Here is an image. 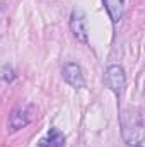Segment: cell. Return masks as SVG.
Returning <instances> with one entry per match:
<instances>
[{
  "mask_svg": "<svg viewBox=\"0 0 145 147\" xmlns=\"http://www.w3.org/2000/svg\"><path fill=\"white\" fill-rule=\"evenodd\" d=\"M104 80H106V86L114 92V94H121L125 91V84H126V79H125V72L119 65H111L106 70L104 75Z\"/></svg>",
  "mask_w": 145,
  "mask_h": 147,
  "instance_id": "6da1fadb",
  "label": "cell"
},
{
  "mask_svg": "<svg viewBox=\"0 0 145 147\" xmlns=\"http://www.w3.org/2000/svg\"><path fill=\"white\" fill-rule=\"evenodd\" d=\"M63 79L75 89H80L85 86V79H84V74H82V69L77 65V63H67L63 65Z\"/></svg>",
  "mask_w": 145,
  "mask_h": 147,
  "instance_id": "7a4b0ae2",
  "label": "cell"
},
{
  "mask_svg": "<svg viewBox=\"0 0 145 147\" xmlns=\"http://www.w3.org/2000/svg\"><path fill=\"white\" fill-rule=\"evenodd\" d=\"M31 120H33V108H29V106L17 108V110L12 111L10 118H9L10 130H19V128L26 127Z\"/></svg>",
  "mask_w": 145,
  "mask_h": 147,
  "instance_id": "3957f363",
  "label": "cell"
},
{
  "mask_svg": "<svg viewBox=\"0 0 145 147\" xmlns=\"http://www.w3.org/2000/svg\"><path fill=\"white\" fill-rule=\"evenodd\" d=\"M70 29H72L73 36L79 41L85 43L87 41V28H85V17L82 14V10H73L72 19H70Z\"/></svg>",
  "mask_w": 145,
  "mask_h": 147,
  "instance_id": "277c9868",
  "label": "cell"
},
{
  "mask_svg": "<svg viewBox=\"0 0 145 147\" xmlns=\"http://www.w3.org/2000/svg\"><path fill=\"white\" fill-rule=\"evenodd\" d=\"M65 144V137L62 132H58L56 128H53L48 137H44L41 142H39V147H63Z\"/></svg>",
  "mask_w": 145,
  "mask_h": 147,
  "instance_id": "5b68a950",
  "label": "cell"
},
{
  "mask_svg": "<svg viewBox=\"0 0 145 147\" xmlns=\"http://www.w3.org/2000/svg\"><path fill=\"white\" fill-rule=\"evenodd\" d=\"M104 5H106V9H108L113 22H118V21L121 19V16H123L125 2H123V0H104Z\"/></svg>",
  "mask_w": 145,
  "mask_h": 147,
  "instance_id": "8992f818",
  "label": "cell"
},
{
  "mask_svg": "<svg viewBox=\"0 0 145 147\" xmlns=\"http://www.w3.org/2000/svg\"><path fill=\"white\" fill-rule=\"evenodd\" d=\"M5 2H7V0H0V10L3 9V5H5Z\"/></svg>",
  "mask_w": 145,
  "mask_h": 147,
  "instance_id": "52a82bcc",
  "label": "cell"
},
{
  "mask_svg": "<svg viewBox=\"0 0 145 147\" xmlns=\"http://www.w3.org/2000/svg\"><path fill=\"white\" fill-rule=\"evenodd\" d=\"M140 147H142V146H140Z\"/></svg>",
  "mask_w": 145,
  "mask_h": 147,
  "instance_id": "ba28073f",
  "label": "cell"
}]
</instances>
